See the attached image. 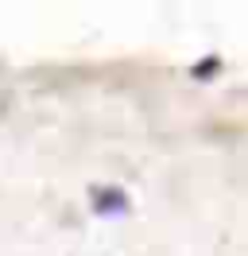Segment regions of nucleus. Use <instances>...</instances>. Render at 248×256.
Masks as SVG:
<instances>
[]
</instances>
